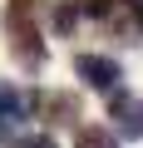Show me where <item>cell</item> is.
Returning <instances> with one entry per match:
<instances>
[{
	"label": "cell",
	"mask_w": 143,
	"mask_h": 148,
	"mask_svg": "<svg viewBox=\"0 0 143 148\" xmlns=\"http://www.w3.org/2000/svg\"><path fill=\"white\" fill-rule=\"evenodd\" d=\"M5 40H10V59L25 74H40L49 64V45L40 35V5L35 0H10L5 5Z\"/></svg>",
	"instance_id": "1"
},
{
	"label": "cell",
	"mask_w": 143,
	"mask_h": 148,
	"mask_svg": "<svg viewBox=\"0 0 143 148\" xmlns=\"http://www.w3.org/2000/svg\"><path fill=\"white\" fill-rule=\"evenodd\" d=\"M104 99H109V119H114L109 128H114L118 138H128V143L143 138V94H128V89L118 84V89H109Z\"/></svg>",
	"instance_id": "2"
},
{
	"label": "cell",
	"mask_w": 143,
	"mask_h": 148,
	"mask_svg": "<svg viewBox=\"0 0 143 148\" xmlns=\"http://www.w3.org/2000/svg\"><path fill=\"white\" fill-rule=\"evenodd\" d=\"M25 104H30L35 119H44L54 128H74V119H79V94H69V89H59V94L35 89V94H25Z\"/></svg>",
	"instance_id": "3"
},
{
	"label": "cell",
	"mask_w": 143,
	"mask_h": 148,
	"mask_svg": "<svg viewBox=\"0 0 143 148\" xmlns=\"http://www.w3.org/2000/svg\"><path fill=\"white\" fill-rule=\"evenodd\" d=\"M74 74L94 89V94H109L123 84V64L109 59V54H74Z\"/></svg>",
	"instance_id": "4"
},
{
	"label": "cell",
	"mask_w": 143,
	"mask_h": 148,
	"mask_svg": "<svg viewBox=\"0 0 143 148\" xmlns=\"http://www.w3.org/2000/svg\"><path fill=\"white\" fill-rule=\"evenodd\" d=\"M30 119V104H25V94L15 89V84H0V143H10L15 133H20V123Z\"/></svg>",
	"instance_id": "5"
},
{
	"label": "cell",
	"mask_w": 143,
	"mask_h": 148,
	"mask_svg": "<svg viewBox=\"0 0 143 148\" xmlns=\"http://www.w3.org/2000/svg\"><path fill=\"white\" fill-rule=\"evenodd\" d=\"M74 148H118V133L104 128V123H84L74 133Z\"/></svg>",
	"instance_id": "6"
},
{
	"label": "cell",
	"mask_w": 143,
	"mask_h": 148,
	"mask_svg": "<svg viewBox=\"0 0 143 148\" xmlns=\"http://www.w3.org/2000/svg\"><path fill=\"white\" fill-rule=\"evenodd\" d=\"M49 20H54V35H59V40H69V35L79 30V20H84V15H79L74 0H54V15H49Z\"/></svg>",
	"instance_id": "7"
},
{
	"label": "cell",
	"mask_w": 143,
	"mask_h": 148,
	"mask_svg": "<svg viewBox=\"0 0 143 148\" xmlns=\"http://www.w3.org/2000/svg\"><path fill=\"white\" fill-rule=\"evenodd\" d=\"M118 10H123V20L133 25V35H143V0H118Z\"/></svg>",
	"instance_id": "8"
},
{
	"label": "cell",
	"mask_w": 143,
	"mask_h": 148,
	"mask_svg": "<svg viewBox=\"0 0 143 148\" xmlns=\"http://www.w3.org/2000/svg\"><path fill=\"white\" fill-rule=\"evenodd\" d=\"M10 148H59V143H54L49 133H30V138H15Z\"/></svg>",
	"instance_id": "9"
}]
</instances>
